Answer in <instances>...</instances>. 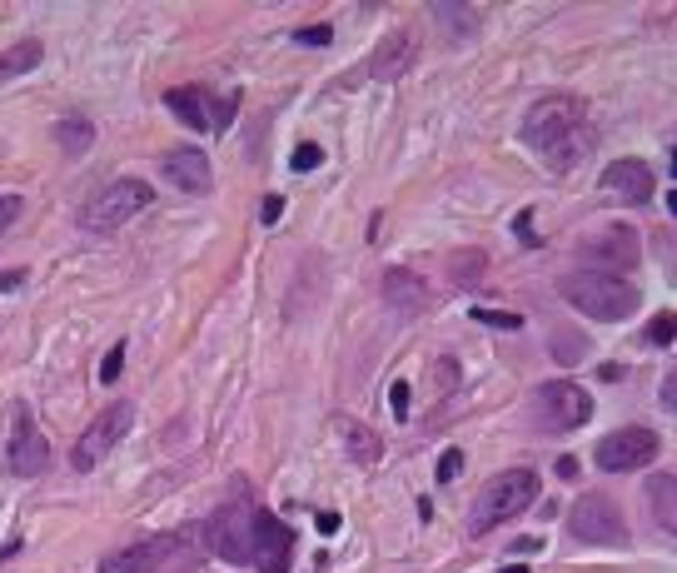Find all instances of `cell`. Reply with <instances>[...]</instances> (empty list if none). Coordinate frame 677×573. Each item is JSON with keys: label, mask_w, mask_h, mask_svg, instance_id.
I'll list each match as a JSON object with an SVG mask.
<instances>
[{"label": "cell", "mask_w": 677, "mask_h": 573, "mask_svg": "<svg viewBox=\"0 0 677 573\" xmlns=\"http://www.w3.org/2000/svg\"><path fill=\"white\" fill-rule=\"evenodd\" d=\"M558 290L578 314L603 320V324L628 320V314L638 310V290H633L628 280H618L613 270H573L558 280Z\"/></svg>", "instance_id": "obj_1"}, {"label": "cell", "mask_w": 677, "mask_h": 573, "mask_svg": "<svg viewBox=\"0 0 677 573\" xmlns=\"http://www.w3.org/2000/svg\"><path fill=\"white\" fill-rule=\"evenodd\" d=\"M533 499H538V474H533V469H504V474L488 479L484 494L474 499L468 534H488V529L508 524V519H518Z\"/></svg>", "instance_id": "obj_2"}, {"label": "cell", "mask_w": 677, "mask_h": 573, "mask_svg": "<svg viewBox=\"0 0 677 573\" xmlns=\"http://www.w3.org/2000/svg\"><path fill=\"white\" fill-rule=\"evenodd\" d=\"M254 529H260V504L250 494H234L230 504H220L204 524V544L224 564H250L254 559Z\"/></svg>", "instance_id": "obj_3"}, {"label": "cell", "mask_w": 677, "mask_h": 573, "mask_svg": "<svg viewBox=\"0 0 677 573\" xmlns=\"http://www.w3.org/2000/svg\"><path fill=\"white\" fill-rule=\"evenodd\" d=\"M583 100L578 96H538L523 115V140H528L538 155H553L563 140H573L583 130Z\"/></svg>", "instance_id": "obj_4"}, {"label": "cell", "mask_w": 677, "mask_h": 573, "mask_svg": "<svg viewBox=\"0 0 677 573\" xmlns=\"http://www.w3.org/2000/svg\"><path fill=\"white\" fill-rule=\"evenodd\" d=\"M150 200H155V190H150L145 180H115V185H105L100 194L85 200V210H80V230L85 234H115V230H125L140 210H150Z\"/></svg>", "instance_id": "obj_5"}, {"label": "cell", "mask_w": 677, "mask_h": 573, "mask_svg": "<svg viewBox=\"0 0 677 573\" xmlns=\"http://www.w3.org/2000/svg\"><path fill=\"white\" fill-rule=\"evenodd\" d=\"M533 419H538L543 434H568L583 429L593 419V394L573 380H548L533 394Z\"/></svg>", "instance_id": "obj_6"}, {"label": "cell", "mask_w": 677, "mask_h": 573, "mask_svg": "<svg viewBox=\"0 0 677 573\" xmlns=\"http://www.w3.org/2000/svg\"><path fill=\"white\" fill-rule=\"evenodd\" d=\"M130 424H135V404H130V399H115L110 409H100V419H90V429L75 439V449H70V469H75V474L100 469V459L130 434Z\"/></svg>", "instance_id": "obj_7"}, {"label": "cell", "mask_w": 677, "mask_h": 573, "mask_svg": "<svg viewBox=\"0 0 677 573\" xmlns=\"http://www.w3.org/2000/svg\"><path fill=\"white\" fill-rule=\"evenodd\" d=\"M568 529L578 544H598V549H623L628 544V519L613 504L608 494H583L568 509Z\"/></svg>", "instance_id": "obj_8"}, {"label": "cell", "mask_w": 677, "mask_h": 573, "mask_svg": "<svg viewBox=\"0 0 677 573\" xmlns=\"http://www.w3.org/2000/svg\"><path fill=\"white\" fill-rule=\"evenodd\" d=\"M593 454H598V469H608V474H633V469H648L653 459L663 454V444H658V434H653V429L623 424V429H613V434L603 439Z\"/></svg>", "instance_id": "obj_9"}, {"label": "cell", "mask_w": 677, "mask_h": 573, "mask_svg": "<svg viewBox=\"0 0 677 573\" xmlns=\"http://www.w3.org/2000/svg\"><path fill=\"white\" fill-rule=\"evenodd\" d=\"M6 469L16 479H36V474H46V469H50V444H46V434L36 429V414H30L26 404L16 409V419H10Z\"/></svg>", "instance_id": "obj_10"}, {"label": "cell", "mask_w": 677, "mask_h": 573, "mask_svg": "<svg viewBox=\"0 0 677 573\" xmlns=\"http://www.w3.org/2000/svg\"><path fill=\"white\" fill-rule=\"evenodd\" d=\"M184 539L180 534H150V539H135V544L115 549V554L100 559V573H160L180 554Z\"/></svg>", "instance_id": "obj_11"}, {"label": "cell", "mask_w": 677, "mask_h": 573, "mask_svg": "<svg viewBox=\"0 0 677 573\" xmlns=\"http://www.w3.org/2000/svg\"><path fill=\"white\" fill-rule=\"evenodd\" d=\"M603 194H613L618 204H648L653 190H658V175H653L648 160H613L608 170H603Z\"/></svg>", "instance_id": "obj_12"}, {"label": "cell", "mask_w": 677, "mask_h": 573, "mask_svg": "<svg viewBox=\"0 0 677 573\" xmlns=\"http://www.w3.org/2000/svg\"><path fill=\"white\" fill-rule=\"evenodd\" d=\"M160 175H165L174 190H184V194H210V185H214L210 155H204V150H194V145L165 150V155H160Z\"/></svg>", "instance_id": "obj_13"}, {"label": "cell", "mask_w": 677, "mask_h": 573, "mask_svg": "<svg viewBox=\"0 0 677 573\" xmlns=\"http://www.w3.org/2000/svg\"><path fill=\"white\" fill-rule=\"evenodd\" d=\"M290 549H294V534L270 514V509H260V529H254V559L250 564L260 573H290Z\"/></svg>", "instance_id": "obj_14"}, {"label": "cell", "mask_w": 677, "mask_h": 573, "mask_svg": "<svg viewBox=\"0 0 677 573\" xmlns=\"http://www.w3.org/2000/svg\"><path fill=\"white\" fill-rule=\"evenodd\" d=\"M414 56H418L414 36H408V30H394L388 40H378V50H374V60L364 66V76L368 80H398L408 66H414Z\"/></svg>", "instance_id": "obj_15"}, {"label": "cell", "mask_w": 677, "mask_h": 573, "mask_svg": "<svg viewBox=\"0 0 677 573\" xmlns=\"http://www.w3.org/2000/svg\"><path fill=\"white\" fill-rule=\"evenodd\" d=\"M583 254H588V260L633 270V264H638V234H633V224H608L603 234H593V240L583 244Z\"/></svg>", "instance_id": "obj_16"}, {"label": "cell", "mask_w": 677, "mask_h": 573, "mask_svg": "<svg viewBox=\"0 0 677 573\" xmlns=\"http://www.w3.org/2000/svg\"><path fill=\"white\" fill-rule=\"evenodd\" d=\"M165 105H170L174 115H180L190 130H214V125H230V115H214V110H210V96H204V90H194V86L170 90V96H165Z\"/></svg>", "instance_id": "obj_17"}, {"label": "cell", "mask_w": 677, "mask_h": 573, "mask_svg": "<svg viewBox=\"0 0 677 573\" xmlns=\"http://www.w3.org/2000/svg\"><path fill=\"white\" fill-rule=\"evenodd\" d=\"M384 300L394 304L398 314H414V310H424L428 290H424V280H418V274H408V270H388V274H384Z\"/></svg>", "instance_id": "obj_18"}, {"label": "cell", "mask_w": 677, "mask_h": 573, "mask_svg": "<svg viewBox=\"0 0 677 573\" xmlns=\"http://www.w3.org/2000/svg\"><path fill=\"white\" fill-rule=\"evenodd\" d=\"M40 56H46V46H40V40H20V46L0 50V86H10V80L30 76V70L40 66Z\"/></svg>", "instance_id": "obj_19"}, {"label": "cell", "mask_w": 677, "mask_h": 573, "mask_svg": "<svg viewBox=\"0 0 677 573\" xmlns=\"http://www.w3.org/2000/svg\"><path fill=\"white\" fill-rule=\"evenodd\" d=\"M338 434H344V444H348V454H354V464H378V459H384V444H378L374 429L354 424V419H338Z\"/></svg>", "instance_id": "obj_20"}, {"label": "cell", "mask_w": 677, "mask_h": 573, "mask_svg": "<svg viewBox=\"0 0 677 573\" xmlns=\"http://www.w3.org/2000/svg\"><path fill=\"white\" fill-rule=\"evenodd\" d=\"M55 145L65 150V155H85V150L95 145V125H90L85 115H65L55 125Z\"/></svg>", "instance_id": "obj_21"}, {"label": "cell", "mask_w": 677, "mask_h": 573, "mask_svg": "<svg viewBox=\"0 0 677 573\" xmlns=\"http://www.w3.org/2000/svg\"><path fill=\"white\" fill-rule=\"evenodd\" d=\"M428 16L438 20V30H444V36H474V26H478L474 6H448V0H434V6H428Z\"/></svg>", "instance_id": "obj_22"}, {"label": "cell", "mask_w": 677, "mask_h": 573, "mask_svg": "<svg viewBox=\"0 0 677 573\" xmlns=\"http://www.w3.org/2000/svg\"><path fill=\"white\" fill-rule=\"evenodd\" d=\"M648 494H653V514H658V524H663V534H673L677 529V509H673V494H677V479L663 469L658 479L648 484Z\"/></svg>", "instance_id": "obj_23"}, {"label": "cell", "mask_w": 677, "mask_h": 573, "mask_svg": "<svg viewBox=\"0 0 677 573\" xmlns=\"http://www.w3.org/2000/svg\"><path fill=\"white\" fill-rule=\"evenodd\" d=\"M290 165H294V175H310V170H320V165H324V145L304 140V145L290 155Z\"/></svg>", "instance_id": "obj_24"}, {"label": "cell", "mask_w": 677, "mask_h": 573, "mask_svg": "<svg viewBox=\"0 0 677 573\" xmlns=\"http://www.w3.org/2000/svg\"><path fill=\"white\" fill-rule=\"evenodd\" d=\"M458 474H464V449H444V454H438L434 479H438V484H454Z\"/></svg>", "instance_id": "obj_25"}, {"label": "cell", "mask_w": 677, "mask_h": 573, "mask_svg": "<svg viewBox=\"0 0 677 573\" xmlns=\"http://www.w3.org/2000/svg\"><path fill=\"white\" fill-rule=\"evenodd\" d=\"M120 370H125V340L110 344V354L100 360V384H115V380H120Z\"/></svg>", "instance_id": "obj_26"}, {"label": "cell", "mask_w": 677, "mask_h": 573, "mask_svg": "<svg viewBox=\"0 0 677 573\" xmlns=\"http://www.w3.org/2000/svg\"><path fill=\"white\" fill-rule=\"evenodd\" d=\"M478 324H488V330H523V314H508V310H474Z\"/></svg>", "instance_id": "obj_27"}, {"label": "cell", "mask_w": 677, "mask_h": 573, "mask_svg": "<svg viewBox=\"0 0 677 573\" xmlns=\"http://www.w3.org/2000/svg\"><path fill=\"white\" fill-rule=\"evenodd\" d=\"M673 330H677V320H673V314H658V320L648 324V344H658V350H668V344H673Z\"/></svg>", "instance_id": "obj_28"}, {"label": "cell", "mask_w": 677, "mask_h": 573, "mask_svg": "<svg viewBox=\"0 0 677 573\" xmlns=\"http://www.w3.org/2000/svg\"><path fill=\"white\" fill-rule=\"evenodd\" d=\"M448 270H454V280H478V270H484V254H478V250H464V260H454Z\"/></svg>", "instance_id": "obj_29"}, {"label": "cell", "mask_w": 677, "mask_h": 573, "mask_svg": "<svg viewBox=\"0 0 677 573\" xmlns=\"http://www.w3.org/2000/svg\"><path fill=\"white\" fill-rule=\"evenodd\" d=\"M408 404H414V389H408L404 380H398L394 389H388V409H394L398 419H408Z\"/></svg>", "instance_id": "obj_30"}, {"label": "cell", "mask_w": 677, "mask_h": 573, "mask_svg": "<svg viewBox=\"0 0 677 573\" xmlns=\"http://www.w3.org/2000/svg\"><path fill=\"white\" fill-rule=\"evenodd\" d=\"M16 214H20V194H0V234L16 224Z\"/></svg>", "instance_id": "obj_31"}, {"label": "cell", "mask_w": 677, "mask_h": 573, "mask_svg": "<svg viewBox=\"0 0 677 573\" xmlns=\"http://www.w3.org/2000/svg\"><path fill=\"white\" fill-rule=\"evenodd\" d=\"M330 40H334L330 26H304L300 30V46H330Z\"/></svg>", "instance_id": "obj_32"}, {"label": "cell", "mask_w": 677, "mask_h": 573, "mask_svg": "<svg viewBox=\"0 0 677 573\" xmlns=\"http://www.w3.org/2000/svg\"><path fill=\"white\" fill-rule=\"evenodd\" d=\"M583 350H588V344H583V340H578V344H573V340H553V354H558V360H563V364H573V360H583Z\"/></svg>", "instance_id": "obj_33"}, {"label": "cell", "mask_w": 677, "mask_h": 573, "mask_svg": "<svg viewBox=\"0 0 677 573\" xmlns=\"http://www.w3.org/2000/svg\"><path fill=\"white\" fill-rule=\"evenodd\" d=\"M280 214H284V200H280V194H270V200H264V214H260V220H264V224H280Z\"/></svg>", "instance_id": "obj_34"}, {"label": "cell", "mask_w": 677, "mask_h": 573, "mask_svg": "<svg viewBox=\"0 0 677 573\" xmlns=\"http://www.w3.org/2000/svg\"><path fill=\"white\" fill-rule=\"evenodd\" d=\"M623 374H628V370H623V364H603V370H598V380H603V384H618Z\"/></svg>", "instance_id": "obj_35"}, {"label": "cell", "mask_w": 677, "mask_h": 573, "mask_svg": "<svg viewBox=\"0 0 677 573\" xmlns=\"http://www.w3.org/2000/svg\"><path fill=\"white\" fill-rule=\"evenodd\" d=\"M314 524H320V534H338V514H320Z\"/></svg>", "instance_id": "obj_36"}, {"label": "cell", "mask_w": 677, "mask_h": 573, "mask_svg": "<svg viewBox=\"0 0 677 573\" xmlns=\"http://www.w3.org/2000/svg\"><path fill=\"white\" fill-rule=\"evenodd\" d=\"M20 280H26V270H6V274H0V290H16Z\"/></svg>", "instance_id": "obj_37"}, {"label": "cell", "mask_w": 677, "mask_h": 573, "mask_svg": "<svg viewBox=\"0 0 677 573\" xmlns=\"http://www.w3.org/2000/svg\"><path fill=\"white\" fill-rule=\"evenodd\" d=\"M558 479H578V459H558Z\"/></svg>", "instance_id": "obj_38"}, {"label": "cell", "mask_w": 677, "mask_h": 573, "mask_svg": "<svg viewBox=\"0 0 677 573\" xmlns=\"http://www.w3.org/2000/svg\"><path fill=\"white\" fill-rule=\"evenodd\" d=\"M663 404L677 409V380H673V374H668V384H663Z\"/></svg>", "instance_id": "obj_39"}, {"label": "cell", "mask_w": 677, "mask_h": 573, "mask_svg": "<svg viewBox=\"0 0 677 573\" xmlns=\"http://www.w3.org/2000/svg\"><path fill=\"white\" fill-rule=\"evenodd\" d=\"M504 573H528V569H518V564H513V569H504Z\"/></svg>", "instance_id": "obj_40"}]
</instances>
